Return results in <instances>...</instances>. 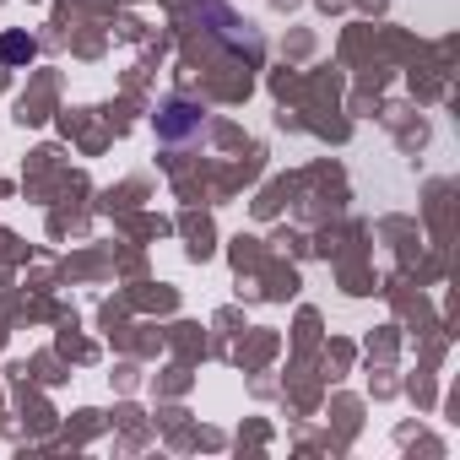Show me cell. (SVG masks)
<instances>
[{
    "label": "cell",
    "instance_id": "6da1fadb",
    "mask_svg": "<svg viewBox=\"0 0 460 460\" xmlns=\"http://www.w3.org/2000/svg\"><path fill=\"white\" fill-rule=\"evenodd\" d=\"M33 55H39V44L28 33H6V39H0V60H6V66H28Z\"/></svg>",
    "mask_w": 460,
    "mask_h": 460
}]
</instances>
